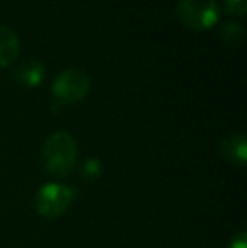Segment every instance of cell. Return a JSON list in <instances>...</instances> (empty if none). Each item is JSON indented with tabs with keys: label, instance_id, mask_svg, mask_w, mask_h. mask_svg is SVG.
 I'll use <instances>...</instances> for the list:
<instances>
[{
	"label": "cell",
	"instance_id": "8",
	"mask_svg": "<svg viewBox=\"0 0 247 248\" xmlns=\"http://www.w3.org/2000/svg\"><path fill=\"white\" fill-rule=\"evenodd\" d=\"M220 37L229 46H237L244 37V29H242L241 24L227 22L220 27Z\"/></svg>",
	"mask_w": 247,
	"mask_h": 248
},
{
	"label": "cell",
	"instance_id": "11",
	"mask_svg": "<svg viewBox=\"0 0 247 248\" xmlns=\"http://www.w3.org/2000/svg\"><path fill=\"white\" fill-rule=\"evenodd\" d=\"M232 248H246V238H244V236H241L237 242L232 243Z\"/></svg>",
	"mask_w": 247,
	"mask_h": 248
},
{
	"label": "cell",
	"instance_id": "10",
	"mask_svg": "<svg viewBox=\"0 0 247 248\" xmlns=\"http://www.w3.org/2000/svg\"><path fill=\"white\" fill-rule=\"evenodd\" d=\"M83 172H85L88 177H95L97 174L100 172V162H99V160H95V159L88 160V164H86V166H85V169H83Z\"/></svg>",
	"mask_w": 247,
	"mask_h": 248
},
{
	"label": "cell",
	"instance_id": "4",
	"mask_svg": "<svg viewBox=\"0 0 247 248\" xmlns=\"http://www.w3.org/2000/svg\"><path fill=\"white\" fill-rule=\"evenodd\" d=\"M71 201V191L63 184H46L36 196V209L44 218H54L66 211Z\"/></svg>",
	"mask_w": 247,
	"mask_h": 248
},
{
	"label": "cell",
	"instance_id": "7",
	"mask_svg": "<svg viewBox=\"0 0 247 248\" xmlns=\"http://www.w3.org/2000/svg\"><path fill=\"white\" fill-rule=\"evenodd\" d=\"M43 75H44V69L37 61L24 62L16 73L17 79L26 86H36L43 79Z\"/></svg>",
	"mask_w": 247,
	"mask_h": 248
},
{
	"label": "cell",
	"instance_id": "5",
	"mask_svg": "<svg viewBox=\"0 0 247 248\" xmlns=\"http://www.w3.org/2000/svg\"><path fill=\"white\" fill-rule=\"evenodd\" d=\"M19 54V39L9 29L0 26V66H7Z\"/></svg>",
	"mask_w": 247,
	"mask_h": 248
},
{
	"label": "cell",
	"instance_id": "9",
	"mask_svg": "<svg viewBox=\"0 0 247 248\" xmlns=\"http://www.w3.org/2000/svg\"><path fill=\"white\" fill-rule=\"evenodd\" d=\"M225 7H227L229 12L234 14V16H244L247 3H246V0H225Z\"/></svg>",
	"mask_w": 247,
	"mask_h": 248
},
{
	"label": "cell",
	"instance_id": "6",
	"mask_svg": "<svg viewBox=\"0 0 247 248\" xmlns=\"http://www.w3.org/2000/svg\"><path fill=\"white\" fill-rule=\"evenodd\" d=\"M220 149H222V154H224L231 162L241 164V166L246 162L247 145H246V137L242 134L232 135L231 139L224 140L220 144Z\"/></svg>",
	"mask_w": 247,
	"mask_h": 248
},
{
	"label": "cell",
	"instance_id": "2",
	"mask_svg": "<svg viewBox=\"0 0 247 248\" xmlns=\"http://www.w3.org/2000/svg\"><path fill=\"white\" fill-rule=\"evenodd\" d=\"M90 79L82 69H66L53 83V101L56 107L71 105L88 93Z\"/></svg>",
	"mask_w": 247,
	"mask_h": 248
},
{
	"label": "cell",
	"instance_id": "1",
	"mask_svg": "<svg viewBox=\"0 0 247 248\" xmlns=\"http://www.w3.org/2000/svg\"><path fill=\"white\" fill-rule=\"evenodd\" d=\"M44 166L53 176H66L76 162V144L66 132L51 135L43 149Z\"/></svg>",
	"mask_w": 247,
	"mask_h": 248
},
{
	"label": "cell",
	"instance_id": "3",
	"mask_svg": "<svg viewBox=\"0 0 247 248\" xmlns=\"http://www.w3.org/2000/svg\"><path fill=\"white\" fill-rule=\"evenodd\" d=\"M178 17L190 29H210L218 20L217 2L215 0H180Z\"/></svg>",
	"mask_w": 247,
	"mask_h": 248
}]
</instances>
